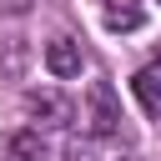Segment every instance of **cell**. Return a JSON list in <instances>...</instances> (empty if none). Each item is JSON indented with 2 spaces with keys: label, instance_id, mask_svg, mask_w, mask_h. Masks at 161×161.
I'll return each mask as SVG.
<instances>
[{
  "label": "cell",
  "instance_id": "1",
  "mask_svg": "<svg viewBox=\"0 0 161 161\" xmlns=\"http://www.w3.org/2000/svg\"><path fill=\"white\" fill-rule=\"evenodd\" d=\"M25 116L30 121H40V126H70V116H75V106L60 96V91H25Z\"/></svg>",
  "mask_w": 161,
  "mask_h": 161
},
{
  "label": "cell",
  "instance_id": "7",
  "mask_svg": "<svg viewBox=\"0 0 161 161\" xmlns=\"http://www.w3.org/2000/svg\"><path fill=\"white\" fill-rule=\"evenodd\" d=\"M131 91H136V101H141V111H146L151 121H161V80H151L146 70H136V80H131Z\"/></svg>",
  "mask_w": 161,
  "mask_h": 161
},
{
  "label": "cell",
  "instance_id": "6",
  "mask_svg": "<svg viewBox=\"0 0 161 161\" xmlns=\"http://www.w3.org/2000/svg\"><path fill=\"white\" fill-rule=\"evenodd\" d=\"M5 161H45L40 131H15V136L5 141Z\"/></svg>",
  "mask_w": 161,
  "mask_h": 161
},
{
  "label": "cell",
  "instance_id": "9",
  "mask_svg": "<svg viewBox=\"0 0 161 161\" xmlns=\"http://www.w3.org/2000/svg\"><path fill=\"white\" fill-rule=\"evenodd\" d=\"M146 75H151V80H161V60H151V65H146Z\"/></svg>",
  "mask_w": 161,
  "mask_h": 161
},
{
  "label": "cell",
  "instance_id": "3",
  "mask_svg": "<svg viewBox=\"0 0 161 161\" xmlns=\"http://www.w3.org/2000/svg\"><path fill=\"white\" fill-rule=\"evenodd\" d=\"M86 106H91V131H101V136H116V121H121V111H116V96H111V86H106V80H96V86L86 91Z\"/></svg>",
  "mask_w": 161,
  "mask_h": 161
},
{
  "label": "cell",
  "instance_id": "8",
  "mask_svg": "<svg viewBox=\"0 0 161 161\" xmlns=\"http://www.w3.org/2000/svg\"><path fill=\"white\" fill-rule=\"evenodd\" d=\"M0 10H10V15H25V10H30V0H0Z\"/></svg>",
  "mask_w": 161,
  "mask_h": 161
},
{
  "label": "cell",
  "instance_id": "5",
  "mask_svg": "<svg viewBox=\"0 0 161 161\" xmlns=\"http://www.w3.org/2000/svg\"><path fill=\"white\" fill-rule=\"evenodd\" d=\"M101 20H106V30H141L146 25V10L136 0H106L101 5Z\"/></svg>",
  "mask_w": 161,
  "mask_h": 161
},
{
  "label": "cell",
  "instance_id": "2",
  "mask_svg": "<svg viewBox=\"0 0 161 161\" xmlns=\"http://www.w3.org/2000/svg\"><path fill=\"white\" fill-rule=\"evenodd\" d=\"M65 161H126V151H121V141H116V136L80 131V136H70V146H65Z\"/></svg>",
  "mask_w": 161,
  "mask_h": 161
},
{
  "label": "cell",
  "instance_id": "4",
  "mask_svg": "<svg viewBox=\"0 0 161 161\" xmlns=\"http://www.w3.org/2000/svg\"><path fill=\"white\" fill-rule=\"evenodd\" d=\"M45 70H50L55 80H70V75H80V45H75L70 35H55V40L45 45Z\"/></svg>",
  "mask_w": 161,
  "mask_h": 161
}]
</instances>
